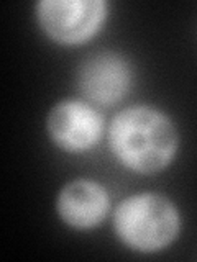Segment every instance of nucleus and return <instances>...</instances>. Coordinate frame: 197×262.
I'll list each match as a JSON object with an SVG mask.
<instances>
[{"instance_id":"7ed1b4c3","label":"nucleus","mask_w":197,"mask_h":262,"mask_svg":"<svg viewBox=\"0 0 197 262\" xmlns=\"http://www.w3.org/2000/svg\"><path fill=\"white\" fill-rule=\"evenodd\" d=\"M107 15L104 0H43L36 16L45 33L57 43H84L101 28Z\"/></svg>"},{"instance_id":"39448f33","label":"nucleus","mask_w":197,"mask_h":262,"mask_svg":"<svg viewBox=\"0 0 197 262\" xmlns=\"http://www.w3.org/2000/svg\"><path fill=\"white\" fill-rule=\"evenodd\" d=\"M77 84L89 100L113 105L128 94L131 68L123 56L113 51H98L81 62Z\"/></svg>"},{"instance_id":"f03ea898","label":"nucleus","mask_w":197,"mask_h":262,"mask_svg":"<svg viewBox=\"0 0 197 262\" xmlns=\"http://www.w3.org/2000/svg\"><path fill=\"white\" fill-rule=\"evenodd\" d=\"M179 225L174 203L153 192L122 200L113 215L117 236L128 248L142 252L166 248L178 236Z\"/></svg>"},{"instance_id":"f257e3e1","label":"nucleus","mask_w":197,"mask_h":262,"mask_svg":"<svg viewBox=\"0 0 197 262\" xmlns=\"http://www.w3.org/2000/svg\"><path fill=\"white\" fill-rule=\"evenodd\" d=\"M109 143L128 169L151 174L172 161L179 138L168 115L151 106H130L113 117Z\"/></svg>"},{"instance_id":"423d86ee","label":"nucleus","mask_w":197,"mask_h":262,"mask_svg":"<svg viewBox=\"0 0 197 262\" xmlns=\"http://www.w3.org/2000/svg\"><path fill=\"white\" fill-rule=\"evenodd\" d=\"M109 205V193L102 185L87 179H77L60 192L56 208L64 223L77 229H89L102 223Z\"/></svg>"},{"instance_id":"20e7f679","label":"nucleus","mask_w":197,"mask_h":262,"mask_svg":"<svg viewBox=\"0 0 197 262\" xmlns=\"http://www.w3.org/2000/svg\"><path fill=\"white\" fill-rule=\"evenodd\" d=\"M48 133L53 141L71 152H81L98 143L104 120L92 105L81 100H63L48 115Z\"/></svg>"}]
</instances>
